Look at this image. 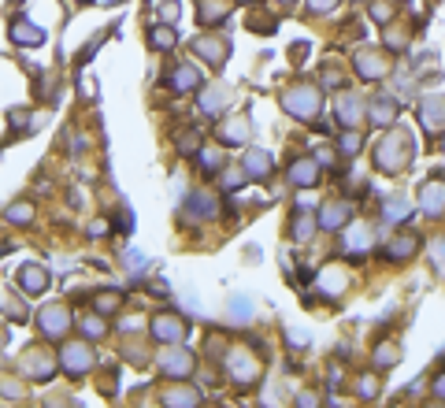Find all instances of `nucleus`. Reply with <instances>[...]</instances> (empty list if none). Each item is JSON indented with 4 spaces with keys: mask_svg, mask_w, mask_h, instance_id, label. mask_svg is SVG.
<instances>
[{
    "mask_svg": "<svg viewBox=\"0 0 445 408\" xmlns=\"http://www.w3.org/2000/svg\"><path fill=\"white\" fill-rule=\"evenodd\" d=\"M371 119H375L378 126H390L393 119H397V104H393V101H383V97H378V101L371 104Z\"/></svg>",
    "mask_w": 445,
    "mask_h": 408,
    "instance_id": "15",
    "label": "nucleus"
},
{
    "mask_svg": "<svg viewBox=\"0 0 445 408\" xmlns=\"http://www.w3.org/2000/svg\"><path fill=\"white\" fill-rule=\"evenodd\" d=\"M256 371L260 368H256V360H253L249 353H230V375H234L238 382H253Z\"/></svg>",
    "mask_w": 445,
    "mask_h": 408,
    "instance_id": "9",
    "label": "nucleus"
},
{
    "mask_svg": "<svg viewBox=\"0 0 445 408\" xmlns=\"http://www.w3.org/2000/svg\"><path fill=\"white\" fill-rule=\"evenodd\" d=\"M201 163H204L208 171H216V167H219V156H216V153H208V156H201Z\"/></svg>",
    "mask_w": 445,
    "mask_h": 408,
    "instance_id": "37",
    "label": "nucleus"
},
{
    "mask_svg": "<svg viewBox=\"0 0 445 408\" xmlns=\"http://www.w3.org/2000/svg\"><path fill=\"white\" fill-rule=\"evenodd\" d=\"M356 71L364 75V78H378V75H386V56H383V53H371V48H364V53L356 56Z\"/></svg>",
    "mask_w": 445,
    "mask_h": 408,
    "instance_id": "8",
    "label": "nucleus"
},
{
    "mask_svg": "<svg viewBox=\"0 0 445 408\" xmlns=\"http://www.w3.org/2000/svg\"><path fill=\"white\" fill-rule=\"evenodd\" d=\"M375 364H378V368H393V364H397V349H393V346L378 349V353H375Z\"/></svg>",
    "mask_w": 445,
    "mask_h": 408,
    "instance_id": "27",
    "label": "nucleus"
},
{
    "mask_svg": "<svg viewBox=\"0 0 445 408\" xmlns=\"http://www.w3.org/2000/svg\"><path fill=\"white\" fill-rule=\"evenodd\" d=\"M226 104V93L223 89H208V97H201V108L204 111H219Z\"/></svg>",
    "mask_w": 445,
    "mask_h": 408,
    "instance_id": "25",
    "label": "nucleus"
},
{
    "mask_svg": "<svg viewBox=\"0 0 445 408\" xmlns=\"http://www.w3.org/2000/svg\"><path fill=\"white\" fill-rule=\"evenodd\" d=\"M97 308H101V312H111V308H119V293H101V297H97Z\"/></svg>",
    "mask_w": 445,
    "mask_h": 408,
    "instance_id": "28",
    "label": "nucleus"
},
{
    "mask_svg": "<svg viewBox=\"0 0 445 408\" xmlns=\"http://www.w3.org/2000/svg\"><path fill=\"white\" fill-rule=\"evenodd\" d=\"M312 4V11H331V8H338V0H308Z\"/></svg>",
    "mask_w": 445,
    "mask_h": 408,
    "instance_id": "34",
    "label": "nucleus"
},
{
    "mask_svg": "<svg viewBox=\"0 0 445 408\" xmlns=\"http://www.w3.org/2000/svg\"><path fill=\"white\" fill-rule=\"evenodd\" d=\"M419 119H423V126L431 130V134H441V130H445V101H441V97H431V101L423 104Z\"/></svg>",
    "mask_w": 445,
    "mask_h": 408,
    "instance_id": "6",
    "label": "nucleus"
},
{
    "mask_svg": "<svg viewBox=\"0 0 445 408\" xmlns=\"http://www.w3.org/2000/svg\"><path fill=\"white\" fill-rule=\"evenodd\" d=\"M160 368H163V375H189L193 371V356L186 349H171V353H163Z\"/></svg>",
    "mask_w": 445,
    "mask_h": 408,
    "instance_id": "7",
    "label": "nucleus"
},
{
    "mask_svg": "<svg viewBox=\"0 0 445 408\" xmlns=\"http://www.w3.org/2000/svg\"><path fill=\"white\" fill-rule=\"evenodd\" d=\"M405 138L401 134H390L386 141H378V153H375V160H378V167H386V171H401L405 167Z\"/></svg>",
    "mask_w": 445,
    "mask_h": 408,
    "instance_id": "1",
    "label": "nucleus"
},
{
    "mask_svg": "<svg viewBox=\"0 0 445 408\" xmlns=\"http://www.w3.org/2000/svg\"><path fill=\"white\" fill-rule=\"evenodd\" d=\"M167 401H171V404H175V401H178V404H193L197 397H193V394H167Z\"/></svg>",
    "mask_w": 445,
    "mask_h": 408,
    "instance_id": "36",
    "label": "nucleus"
},
{
    "mask_svg": "<svg viewBox=\"0 0 445 408\" xmlns=\"http://www.w3.org/2000/svg\"><path fill=\"white\" fill-rule=\"evenodd\" d=\"M223 15H226L223 0H208V4H201V23H219Z\"/></svg>",
    "mask_w": 445,
    "mask_h": 408,
    "instance_id": "22",
    "label": "nucleus"
},
{
    "mask_svg": "<svg viewBox=\"0 0 445 408\" xmlns=\"http://www.w3.org/2000/svg\"><path fill=\"white\" fill-rule=\"evenodd\" d=\"M67 326H71V316H67V308H63V304H48L41 312V331L48 338H60Z\"/></svg>",
    "mask_w": 445,
    "mask_h": 408,
    "instance_id": "4",
    "label": "nucleus"
},
{
    "mask_svg": "<svg viewBox=\"0 0 445 408\" xmlns=\"http://www.w3.org/2000/svg\"><path fill=\"white\" fill-rule=\"evenodd\" d=\"M316 178H319V171H316V163H312V160H297L293 163V167H290V182L293 186H316Z\"/></svg>",
    "mask_w": 445,
    "mask_h": 408,
    "instance_id": "12",
    "label": "nucleus"
},
{
    "mask_svg": "<svg viewBox=\"0 0 445 408\" xmlns=\"http://www.w3.org/2000/svg\"><path fill=\"white\" fill-rule=\"evenodd\" d=\"M345 219H349V208H345V204H326V208L319 211V223L326 226V231H334V226H341Z\"/></svg>",
    "mask_w": 445,
    "mask_h": 408,
    "instance_id": "16",
    "label": "nucleus"
},
{
    "mask_svg": "<svg viewBox=\"0 0 445 408\" xmlns=\"http://www.w3.org/2000/svg\"><path fill=\"white\" fill-rule=\"evenodd\" d=\"M245 138H249L245 119H234V126H223V141H245Z\"/></svg>",
    "mask_w": 445,
    "mask_h": 408,
    "instance_id": "24",
    "label": "nucleus"
},
{
    "mask_svg": "<svg viewBox=\"0 0 445 408\" xmlns=\"http://www.w3.org/2000/svg\"><path fill=\"white\" fill-rule=\"evenodd\" d=\"M371 15H375L378 23H386L390 15H393V8H390V4H383V0H378V4H371Z\"/></svg>",
    "mask_w": 445,
    "mask_h": 408,
    "instance_id": "32",
    "label": "nucleus"
},
{
    "mask_svg": "<svg viewBox=\"0 0 445 408\" xmlns=\"http://www.w3.org/2000/svg\"><path fill=\"white\" fill-rule=\"evenodd\" d=\"M153 45H156V48H171V45H175L171 26H156V30H153Z\"/></svg>",
    "mask_w": 445,
    "mask_h": 408,
    "instance_id": "26",
    "label": "nucleus"
},
{
    "mask_svg": "<svg viewBox=\"0 0 445 408\" xmlns=\"http://www.w3.org/2000/svg\"><path fill=\"white\" fill-rule=\"evenodd\" d=\"M11 30H15V41H19V45H41L45 41V34L38 26H30V23H15Z\"/></svg>",
    "mask_w": 445,
    "mask_h": 408,
    "instance_id": "21",
    "label": "nucleus"
},
{
    "mask_svg": "<svg viewBox=\"0 0 445 408\" xmlns=\"http://www.w3.org/2000/svg\"><path fill=\"white\" fill-rule=\"evenodd\" d=\"M423 211L427 216H445V186L431 182L423 189Z\"/></svg>",
    "mask_w": 445,
    "mask_h": 408,
    "instance_id": "13",
    "label": "nucleus"
},
{
    "mask_svg": "<svg viewBox=\"0 0 445 408\" xmlns=\"http://www.w3.org/2000/svg\"><path fill=\"white\" fill-rule=\"evenodd\" d=\"M153 334L160 341H182L186 338V323L178 319V316H156L153 319Z\"/></svg>",
    "mask_w": 445,
    "mask_h": 408,
    "instance_id": "5",
    "label": "nucleus"
},
{
    "mask_svg": "<svg viewBox=\"0 0 445 408\" xmlns=\"http://www.w3.org/2000/svg\"><path fill=\"white\" fill-rule=\"evenodd\" d=\"M189 211H193V216H216V197H208V193H193V197H189V204H186Z\"/></svg>",
    "mask_w": 445,
    "mask_h": 408,
    "instance_id": "19",
    "label": "nucleus"
},
{
    "mask_svg": "<svg viewBox=\"0 0 445 408\" xmlns=\"http://www.w3.org/2000/svg\"><path fill=\"white\" fill-rule=\"evenodd\" d=\"M360 394L371 397V394H375V382H371V379H364V382H360Z\"/></svg>",
    "mask_w": 445,
    "mask_h": 408,
    "instance_id": "38",
    "label": "nucleus"
},
{
    "mask_svg": "<svg viewBox=\"0 0 445 408\" xmlns=\"http://www.w3.org/2000/svg\"><path fill=\"white\" fill-rule=\"evenodd\" d=\"M171 82H175V89H193L201 82V75H197V67H178V75Z\"/></svg>",
    "mask_w": 445,
    "mask_h": 408,
    "instance_id": "23",
    "label": "nucleus"
},
{
    "mask_svg": "<svg viewBox=\"0 0 445 408\" xmlns=\"http://www.w3.org/2000/svg\"><path fill=\"white\" fill-rule=\"evenodd\" d=\"M193 48H197V53H201V56L211 63V67H219V63L226 60V41H219V38H201Z\"/></svg>",
    "mask_w": 445,
    "mask_h": 408,
    "instance_id": "10",
    "label": "nucleus"
},
{
    "mask_svg": "<svg viewBox=\"0 0 445 408\" xmlns=\"http://www.w3.org/2000/svg\"><path fill=\"white\" fill-rule=\"evenodd\" d=\"M282 104L293 111V116H316L319 111V93L316 89H290L286 97H282Z\"/></svg>",
    "mask_w": 445,
    "mask_h": 408,
    "instance_id": "2",
    "label": "nucleus"
},
{
    "mask_svg": "<svg viewBox=\"0 0 445 408\" xmlns=\"http://www.w3.org/2000/svg\"><path fill=\"white\" fill-rule=\"evenodd\" d=\"M308 234H312V223H308V219H301V223H297V238L308 241Z\"/></svg>",
    "mask_w": 445,
    "mask_h": 408,
    "instance_id": "35",
    "label": "nucleus"
},
{
    "mask_svg": "<svg viewBox=\"0 0 445 408\" xmlns=\"http://www.w3.org/2000/svg\"><path fill=\"white\" fill-rule=\"evenodd\" d=\"M356 149H360V138H356V134H345V138H341V153L353 156Z\"/></svg>",
    "mask_w": 445,
    "mask_h": 408,
    "instance_id": "33",
    "label": "nucleus"
},
{
    "mask_svg": "<svg viewBox=\"0 0 445 408\" xmlns=\"http://www.w3.org/2000/svg\"><path fill=\"white\" fill-rule=\"evenodd\" d=\"M19 286H23L26 293H41V290L48 286V271H45V268H38V264L23 268V271H19Z\"/></svg>",
    "mask_w": 445,
    "mask_h": 408,
    "instance_id": "11",
    "label": "nucleus"
},
{
    "mask_svg": "<svg viewBox=\"0 0 445 408\" xmlns=\"http://www.w3.org/2000/svg\"><path fill=\"white\" fill-rule=\"evenodd\" d=\"M408 253H416V238H408V234H397V238H393V245H386V256L390 260H405Z\"/></svg>",
    "mask_w": 445,
    "mask_h": 408,
    "instance_id": "18",
    "label": "nucleus"
},
{
    "mask_svg": "<svg viewBox=\"0 0 445 408\" xmlns=\"http://www.w3.org/2000/svg\"><path fill=\"white\" fill-rule=\"evenodd\" d=\"M60 360H63V371H67V375H82V371L93 368V353L86 346H63Z\"/></svg>",
    "mask_w": 445,
    "mask_h": 408,
    "instance_id": "3",
    "label": "nucleus"
},
{
    "mask_svg": "<svg viewBox=\"0 0 445 408\" xmlns=\"http://www.w3.org/2000/svg\"><path fill=\"white\" fill-rule=\"evenodd\" d=\"M8 219H11V223H23V219H30V204H11Z\"/></svg>",
    "mask_w": 445,
    "mask_h": 408,
    "instance_id": "30",
    "label": "nucleus"
},
{
    "mask_svg": "<svg viewBox=\"0 0 445 408\" xmlns=\"http://www.w3.org/2000/svg\"><path fill=\"white\" fill-rule=\"evenodd\" d=\"M431 256H434V268L445 275V241H434V249H431Z\"/></svg>",
    "mask_w": 445,
    "mask_h": 408,
    "instance_id": "31",
    "label": "nucleus"
},
{
    "mask_svg": "<svg viewBox=\"0 0 445 408\" xmlns=\"http://www.w3.org/2000/svg\"><path fill=\"white\" fill-rule=\"evenodd\" d=\"M82 331H86L89 338H101L104 334V323L101 319H82Z\"/></svg>",
    "mask_w": 445,
    "mask_h": 408,
    "instance_id": "29",
    "label": "nucleus"
},
{
    "mask_svg": "<svg viewBox=\"0 0 445 408\" xmlns=\"http://www.w3.org/2000/svg\"><path fill=\"white\" fill-rule=\"evenodd\" d=\"M245 171H249V178H263L271 171V156H263V153H249L245 156Z\"/></svg>",
    "mask_w": 445,
    "mask_h": 408,
    "instance_id": "20",
    "label": "nucleus"
},
{
    "mask_svg": "<svg viewBox=\"0 0 445 408\" xmlns=\"http://www.w3.org/2000/svg\"><path fill=\"white\" fill-rule=\"evenodd\" d=\"M408 211H412V204H408L405 197H390V201L383 204V216H386L390 223H401V219H408Z\"/></svg>",
    "mask_w": 445,
    "mask_h": 408,
    "instance_id": "17",
    "label": "nucleus"
},
{
    "mask_svg": "<svg viewBox=\"0 0 445 408\" xmlns=\"http://www.w3.org/2000/svg\"><path fill=\"white\" fill-rule=\"evenodd\" d=\"M338 123H345V126L360 123V101H356V97H349V93L338 97Z\"/></svg>",
    "mask_w": 445,
    "mask_h": 408,
    "instance_id": "14",
    "label": "nucleus"
},
{
    "mask_svg": "<svg viewBox=\"0 0 445 408\" xmlns=\"http://www.w3.org/2000/svg\"><path fill=\"white\" fill-rule=\"evenodd\" d=\"M434 394L445 397V375H438V382H434Z\"/></svg>",
    "mask_w": 445,
    "mask_h": 408,
    "instance_id": "39",
    "label": "nucleus"
}]
</instances>
